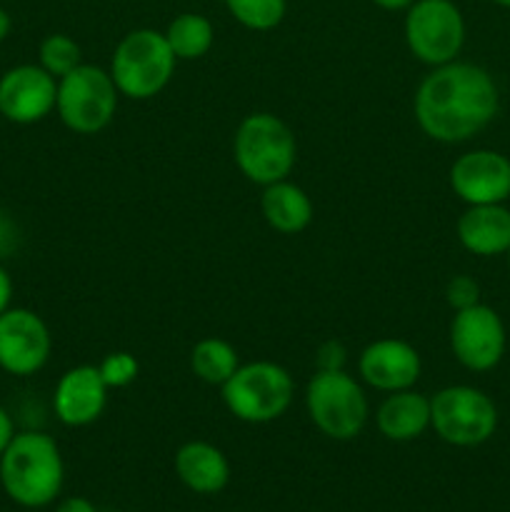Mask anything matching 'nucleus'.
<instances>
[{"label": "nucleus", "mask_w": 510, "mask_h": 512, "mask_svg": "<svg viewBox=\"0 0 510 512\" xmlns=\"http://www.w3.org/2000/svg\"><path fill=\"white\" fill-rule=\"evenodd\" d=\"M415 120L438 143H465L488 128L500 110L493 75L475 63L450 60L423 78L413 100Z\"/></svg>", "instance_id": "nucleus-1"}, {"label": "nucleus", "mask_w": 510, "mask_h": 512, "mask_svg": "<svg viewBox=\"0 0 510 512\" xmlns=\"http://www.w3.org/2000/svg\"><path fill=\"white\" fill-rule=\"evenodd\" d=\"M65 465L58 443L38 430L15 433L0 455V485L13 503L45 508L63 490Z\"/></svg>", "instance_id": "nucleus-2"}, {"label": "nucleus", "mask_w": 510, "mask_h": 512, "mask_svg": "<svg viewBox=\"0 0 510 512\" xmlns=\"http://www.w3.org/2000/svg\"><path fill=\"white\" fill-rule=\"evenodd\" d=\"M233 158L240 173L255 185L285 180L298 160V143L285 120L273 113H253L240 120L233 138Z\"/></svg>", "instance_id": "nucleus-3"}, {"label": "nucleus", "mask_w": 510, "mask_h": 512, "mask_svg": "<svg viewBox=\"0 0 510 512\" xmlns=\"http://www.w3.org/2000/svg\"><path fill=\"white\" fill-rule=\"evenodd\" d=\"M178 58L170 50L165 33L153 28H135L115 45L110 75L120 95L130 100L155 98L175 73Z\"/></svg>", "instance_id": "nucleus-4"}, {"label": "nucleus", "mask_w": 510, "mask_h": 512, "mask_svg": "<svg viewBox=\"0 0 510 512\" xmlns=\"http://www.w3.org/2000/svg\"><path fill=\"white\" fill-rule=\"evenodd\" d=\"M295 395L293 375L278 363H245L223 385V403L238 420L250 425L273 423L290 408Z\"/></svg>", "instance_id": "nucleus-5"}, {"label": "nucleus", "mask_w": 510, "mask_h": 512, "mask_svg": "<svg viewBox=\"0 0 510 512\" xmlns=\"http://www.w3.org/2000/svg\"><path fill=\"white\" fill-rule=\"evenodd\" d=\"M305 410L330 440H353L368 423V398L345 370H318L305 388Z\"/></svg>", "instance_id": "nucleus-6"}, {"label": "nucleus", "mask_w": 510, "mask_h": 512, "mask_svg": "<svg viewBox=\"0 0 510 512\" xmlns=\"http://www.w3.org/2000/svg\"><path fill=\"white\" fill-rule=\"evenodd\" d=\"M430 428L455 448H478L498 430L493 398L473 385H448L430 398Z\"/></svg>", "instance_id": "nucleus-7"}, {"label": "nucleus", "mask_w": 510, "mask_h": 512, "mask_svg": "<svg viewBox=\"0 0 510 512\" xmlns=\"http://www.w3.org/2000/svg\"><path fill=\"white\" fill-rule=\"evenodd\" d=\"M118 98L110 70L83 63L58 80L55 110L65 128L78 135H95L113 123Z\"/></svg>", "instance_id": "nucleus-8"}, {"label": "nucleus", "mask_w": 510, "mask_h": 512, "mask_svg": "<svg viewBox=\"0 0 510 512\" xmlns=\"http://www.w3.org/2000/svg\"><path fill=\"white\" fill-rule=\"evenodd\" d=\"M403 30L410 53L430 68L458 60L465 45V18L453 0H415Z\"/></svg>", "instance_id": "nucleus-9"}, {"label": "nucleus", "mask_w": 510, "mask_h": 512, "mask_svg": "<svg viewBox=\"0 0 510 512\" xmlns=\"http://www.w3.org/2000/svg\"><path fill=\"white\" fill-rule=\"evenodd\" d=\"M505 348H508V333L498 310L478 303L453 315L450 350L463 368L473 373H488L500 365Z\"/></svg>", "instance_id": "nucleus-10"}, {"label": "nucleus", "mask_w": 510, "mask_h": 512, "mask_svg": "<svg viewBox=\"0 0 510 512\" xmlns=\"http://www.w3.org/2000/svg\"><path fill=\"white\" fill-rule=\"evenodd\" d=\"M50 330L38 313L28 308H8L0 315V368L18 378H28L45 368L50 358Z\"/></svg>", "instance_id": "nucleus-11"}, {"label": "nucleus", "mask_w": 510, "mask_h": 512, "mask_svg": "<svg viewBox=\"0 0 510 512\" xmlns=\"http://www.w3.org/2000/svg\"><path fill=\"white\" fill-rule=\"evenodd\" d=\"M450 188L465 205H495L510 198V158L490 148L468 150L450 168Z\"/></svg>", "instance_id": "nucleus-12"}, {"label": "nucleus", "mask_w": 510, "mask_h": 512, "mask_svg": "<svg viewBox=\"0 0 510 512\" xmlns=\"http://www.w3.org/2000/svg\"><path fill=\"white\" fill-rule=\"evenodd\" d=\"M58 78L40 65H15L0 78V115L10 123L33 125L55 110Z\"/></svg>", "instance_id": "nucleus-13"}, {"label": "nucleus", "mask_w": 510, "mask_h": 512, "mask_svg": "<svg viewBox=\"0 0 510 512\" xmlns=\"http://www.w3.org/2000/svg\"><path fill=\"white\" fill-rule=\"evenodd\" d=\"M420 370H423V363H420L418 350L398 338L375 340L360 353L358 360V373L363 383L380 393L413 388L420 378Z\"/></svg>", "instance_id": "nucleus-14"}, {"label": "nucleus", "mask_w": 510, "mask_h": 512, "mask_svg": "<svg viewBox=\"0 0 510 512\" xmlns=\"http://www.w3.org/2000/svg\"><path fill=\"white\" fill-rule=\"evenodd\" d=\"M108 385L98 365H75L60 375L53 393V410L68 428H85L103 415L108 405Z\"/></svg>", "instance_id": "nucleus-15"}, {"label": "nucleus", "mask_w": 510, "mask_h": 512, "mask_svg": "<svg viewBox=\"0 0 510 512\" xmlns=\"http://www.w3.org/2000/svg\"><path fill=\"white\" fill-rule=\"evenodd\" d=\"M460 245L478 258L508 255L510 250V210L505 203L468 205L455 225Z\"/></svg>", "instance_id": "nucleus-16"}, {"label": "nucleus", "mask_w": 510, "mask_h": 512, "mask_svg": "<svg viewBox=\"0 0 510 512\" xmlns=\"http://www.w3.org/2000/svg\"><path fill=\"white\" fill-rule=\"evenodd\" d=\"M175 475L198 495H215L228 485L230 463L220 448L205 440H190L175 453Z\"/></svg>", "instance_id": "nucleus-17"}, {"label": "nucleus", "mask_w": 510, "mask_h": 512, "mask_svg": "<svg viewBox=\"0 0 510 512\" xmlns=\"http://www.w3.org/2000/svg\"><path fill=\"white\" fill-rule=\"evenodd\" d=\"M375 423L383 438L393 443H408L430 428V398L413 388L388 393L375 413Z\"/></svg>", "instance_id": "nucleus-18"}, {"label": "nucleus", "mask_w": 510, "mask_h": 512, "mask_svg": "<svg viewBox=\"0 0 510 512\" xmlns=\"http://www.w3.org/2000/svg\"><path fill=\"white\" fill-rule=\"evenodd\" d=\"M260 210H263L265 223L283 235L303 233L313 220V200L288 178L265 185Z\"/></svg>", "instance_id": "nucleus-19"}, {"label": "nucleus", "mask_w": 510, "mask_h": 512, "mask_svg": "<svg viewBox=\"0 0 510 512\" xmlns=\"http://www.w3.org/2000/svg\"><path fill=\"white\" fill-rule=\"evenodd\" d=\"M165 40L178 60H198L213 48L215 30L205 15L180 13L165 28Z\"/></svg>", "instance_id": "nucleus-20"}, {"label": "nucleus", "mask_w": 510, "mask_h": 512, "mask_svg": "<svg viewBox=\"0 0 510 512\" xmlns=\"http://www.w3.org/2000/svg\"><path fill=\"white\" fill-rule=\"evenodd\" d=\"M238 368V350L223 338H203L190 350V370L195 373V378H200L208 385H220L223 388Z\"/></svg>", "instance_id": "nucleus-21"}, {"label": "nucleus", "mask_w": 510, "mask_h": 512, "mask_svg": "<svg viewBox=\"0 0 510 512\" xmlns=\"http://www.w3.org/2000/svg\"><path fill=\"white\" fill-rule=\"evenodd\" d=\"M223 3L243 28L258 33L278 28L288 13V0H223Z\"/></svg>", "instance_id": "nucleus-22"}, {"label": "nucleus", "mask_w": 510, "mask_h": 512, "mask_svg": "<svg viewBox=\"0 0 510 512\" xmlns=\"http://www.w3.org/2000/svg\"><path fill=\"white\" fill-rule=\"evenodd\" d=\"M38 60L40 68H45L53 78L60 80L63 75H68L70 70L83 65V53H80V45L75 43L70 35L53 33L40 43Z\"/></svg>", "instance_id": "nucleus-23"}, {"label": "nucleus", "mask_w": 510, "mask_h": 512, "mask_svg": "<svg viewBox=\"0 0 510 512\" xmlns=\"http://www.w3.org/2000/svg\"><path fill=\"white\" fill-rule=\"evenodd\" d=\"M100 370V378L105 380L110 390H118V388H128L130 383H135L140 373V365L135 360V355L125 353V350H118V353H110L100 360L98 365Z\"/></svg>", "instance_id": "nucleus-24"}, {"label": "nucleus", "mask_w": 510, "mask_h": 512, "mask_svg": "<svg viewBox=\"0 0 510 512\" xmlns=\"http://www.w3.org/2000/svg\"><path fill=\"white\" fill-rule=\"evenodd\" d=\"M445 300H448L450 308L458 313V310L473 308L480 303V285L478 280L470 278V275H455L445 285Z\"/></svg>", "instance_id": "nucleus-25"}, {"label": "nucleus", "mask_w": 510, "mask_h": 512, "mask_svg": "<svg viewBox=\"0 0 510 512\" xmlns=\"http://www.w3.org/2000/svg\"><path fill=\"white\" fill-rule=\"evenodd\" d=\"M345 345L340 340H328L318 350V370H345Z\"/></svg>", "instance_id": "nucleus-26"}, {"label": "nucleus", "mask_w": 510, "mask_h": 512, "mask_svg": "<svg viewBox=\"0 0 510 512\" xmlns=\"http://www.w3.org/2000/svg\"><path fill=\"white\" fill-rule=\"evenodd\" d=\"M10 300H13V280H10L8 270L0 265V315L10 308Z\"/></svg>", "instance_id": "nucleus-27"}, {"label": "nucleus", "mask_w": 510, "mask_h": 512, "mask_svg": "<svg viewBox=\"0 0 510 512\" xmlns=\"http://www.w3.org/2000/svg\"><path fill=\"white\" fill-rule=\"evenodd\" d=\"M13 435H15L13 418L8 415V410L0 408V455H3V450L8 448V443L13 440Z\"/></svg>", "instance_id": "nucleus-28"}, {"label": "nucleus", "mask_w": 510, "mask_h": 512, "mask_svg": "<svg viewBox=\"0 0 510 512\" xmlns=\"http://www.w3.org/2000/svg\"><path fill=\"white\" fill-rule=\"evenodd\" d=\"M55 512H98L88 498H65Z\"/></svg>", "instance_id": "nucleus-29"}, {"label": "nucleus", "mask_w": 510, "mask_h": 512, "mask_svg": "<svg viewBox=\"0 0 510 512\" xmlns=\"http://www.w3.org/2000/svg\"><path fill=\"white\" fill-rule=\"evenodd\" d=\"M370 3H375L383 10H390V13H398V10H408L415 0H370Z\"/></svg>", "instance_id": "nucleus-30"}, {"label": "nucleus", "mask_w": 510, "mask_h": 512, "mask_svg": "<svg viewBox=\"0 0 510 512\" xmlns=\"http://www.w3.org/2000/svg\"><path fill=\"white\" fill-rule=\"evenodd\" d=\"M10 240H13V230H10L8 220L0 215V253H5L10 248Z\"/></svg>", "instance_id": "nucleus-31"}, {"label": "nucleus", "mask_w": 510, "mask_h": 512, "mask_svg": "<svg viewBox=\"0 0 510 512\" xmlns=\"http://www.w3.org/2000/svg\"><path fill=\"white\" fill-rule=\"evenodd\" d=\"M10 28H13V20H10L8 10L0 8V43L10 35Z\"/></svg>", "instance_id": "nucleus-32"}, {"label": "nucleus", "mask_w": 510, "mask_h": 512, "mask_svg": "<svg viewBox=\"0 0 510 512\" xmlns=\"http://www.w3.org/2000/svg\"><path fill=\"white\" fill-rule=\"evenodd\" d=\"M495 5H500V8H508L510 10V0H493Z\"/></svg>", "instance_id": "nucleus-33"}, {"label": "nucleus", "mask_w": 510, "mask_h": 512, "mask_svg": "<svg viewBox=\"0 0 510 512\" xmlns=\"http://www.w3.org/2000/svg\"><path fill=\"white\" fill-rule=\"evenodd\" d=\"M508 265H510V250H508Z\"/></svg>", "instance_id": "nucleus-34"}]
</instances>
